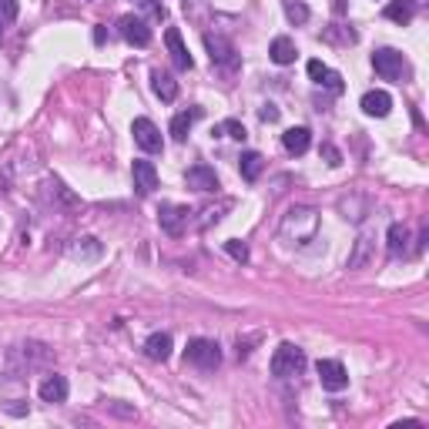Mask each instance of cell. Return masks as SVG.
Instances as JSON below:
<instances>
[{"label":"cell","mask_w":429,"mask_h":429,"mask_svg":"<svg viewBox=\"0 0 429 429\" xmlns=\"http://www.w3.org/2000/svg\"><path fill=\"white\" fill-rule=\"evenodd\" d=\"M185 181H188V188H195V191H218V175L208 168V165H195V168H188Z\"/></svg>","instance_id":"11"},{"label":"cell","mask_w":429,"mask_h":429,"mask_svg":"<svg viewBox=\"0 0 429 429\" xmlns=\"http://www.w3.org/2000/svg\"><path fill=\"white\" fill-rule=\"evenodd\" d=\"M145 7H148V10H151V14H154V17H158V20L165 17V7H158L154 0H145Z\"/></svg>","instance_id":"32"},{"label":"cell","mask_w":429,"mask_h":429,"mask_svg":"<svg viewBox=\"0 0 429 429\" xmlns=\"http://www.w3.org/2000/svg\"><path fill=\"white\" fill-rule=\"evenodd\" d=\"M282 145H285L289 154H305L309 145H312V131L309 128H289L285 134H282Z\"/></svg>","instance_id":"15"},{"label":"cell","mask_w":429,"mask_h":429,"mask_svg":"<svg viewBox=\"0 0 429 429\" xmlns=\"http://www.w3.org/2000/svg\"><path fill=\"white\" fill-rule=\"evenodd\" d=\"M325 71H329V67H325V64H322V60H309V77H312V81H322V74H325Z\"/></svg>","instance_id":"29"},{"label":"cell","mask_w":429,"mask_h":429,"mask_svg":"<svg viewBox=\"0 0 429 429\" xmlns=\"http://www.w3.org/2000/svg\"><path fill=\"white\" fill-rule=\"evenodd\" d=\"M131 178H134L138 195H151V191L158 188V171H154V165L145 161V158H134V161H131Z\"/></svg>","instance_id":"8"},{"label":"cell","mask_w":429,"mask_h":429,"mask_svg":"<svg viewBox=\"0 0 429 429\" xmlns=\"http://www.w3.org/2000/svg\"><path fill=\"white\" fill-rule=\"evenodd\" d=\"M261 168H265V158H261L259 151H245L242 165H238V171H242L245 181H255V178L261 175Z\"/></svg>","instance_id":"20"},{"label":"cell","mask_w":429,"mask_h":429,"mask_svg":"<svg viewBox=\"0 0 429 429\" xmlns=\"http://www.w3.org/2000/svg\"><path fill=\"white\" fill-rule=\"evenodd\" d=\"M17 0H0V20H14L17 17Z\"/></svg>","instance_id":"27"},{"label":"cell","mask_w":429,"mask_h":429,"mask_svg":"<svg viewBox=\"0 0 429 429\" xmlns=\"http://www.w3.org/2000/svg\"><path fill=\"white\" fill-rule=\"evenodd\" d=\"M392 108V97L386 91H366L362 94V111L369 118H386Z\"/></svg>","instance_id":"13"},{"label":"cell","mask_w":429,"mask_h":429,"mask_svg":"<svg viewBox=\"0 0 429 429\" xmlns=\"http://www.w3.org/2000/svg\"><path fill=\"white\" fill-rule=\"evenodd\" d=\"M225 252L235 261H248V245L245 242H235V238H232V242H225Z\"/></svg>","instance_id":"25"},{"label":"cell","mask_w":429,"mask_h":429,"mask_svg":"<svg viewBox=\"0 0 429 429\" xmlns=\"http://www.w3.org/2000/svg\"><path fill=\"white\" fill-rule=\"evenodd\" d=\"M202 118V108H191V111H181L175 114V121H171V134H175V141H185L188 131H191V124Z\"/></svg>","instance_id":"19"},{"label":"cell","mask_w":429,"mask_h":429,"mask_svg":"<svg viewBox=\"0 0 429 429\" xmlns=\"http://www.w3.org/2000/svg\"><path fill=\"white\" fill-rule=\"evenodd\" d=\"M0 40H3V27H0Z\"/></svg>","instance_id":"33"},{"label":"cell","mask_w":429,"mask_h":429,"mask_svg":"<svg viewBox=\"0 0 429 429\" xmlns=\"http://www.w3.org/2000/svg\"><path fill=\"white\" fill-rule=\"evenodd\" d=\"M373 255V238L369 235H359V242H355V252L349 255V268H362L366 261Z\"/></svg>","instance_id":"22"},{"label":"cell","mask_w":429,"mask_h":429,"mask_svg":"<svg viewBox=\"0 0 429 429\" xmlns=\"http://www.w3.org/2000/svg\"><path fill=\"white\" fill-rule=\"evenodd\" d=\"M145 355L154 359V362H165V359L171 355V336L168 332H154V336H148V342H145Z\"/></svg>","instance_id":"16"},{"label":"cell","mask_w":429,"mask_h":429,"mask_svg":"<svg viewBox=\"0 0 429 429\" xmlns=\"http://www.w3.org/2000/svg\"><path fill=\"white\" fill-rule=\"evenodd\" d=\"M322 154L329 158V165H332V168H339V165H342V154H339L332 145H325V148H322Z\"/></svg>","instance_id":"30"},{"label":"cell","mask_w":429,"mask_h":429,"mask_svg":"<svg viewBox=\"0 0 429 429\" xmlns=\"http://www.w3.org/2000/svg\"><path fill=\"white\" fill-rule=\"evenodd\" d=\"M318 84H322V88H329V91H336V94H342V88H346V84H342V74H336V71H325Z\"/></svg>","instance_id":"26"},{"label":"cell","mask_w":429,"mask_h":429,"mask_svg":"<svg viewBox=\"0 0 429 429\" xmlns=\"http://www.w3.org/2000/svg\"><path fill=\"white\" fill-rule=\"evenodd\" d=\"M84 242H88V245H77L74 255H97V252H101V245L94 242V238H84Z\"/></svg>","instance_id":"28"},{"label":"cell","mask_w":429,"mask_h":429,"mask_svg":"<svg viewBox=\"0 0 429 429\" xmlns=\"http://www.w3.org/2000/svg\"><path fill=\"white\" fill-rule=\"evenodd\" d=\"M40 399H44V403H64V399H67V379H64V375H47V379H44V382H40Z\"/></svg>","instance_id":"14"},{"label":"cell","mask_w":429,"mask_h":429,"mask_svg":"<svg viewBox=\"0 0 429 429\" xmlns=\"http://www.w3.org/2000/svg\"><path fill=\"white\" fill-rule=\"evenodd\" d=\"M316 373H318L322 389H329V392H342L349 386V373H346V366L339 359H318Z\"/></svg>","instance_id":"4"},{"label":"cell","mask_w":429,"mask_h":429,"mask_svg":"<svg viewBox=\"0 0 429 429\" xmlns=\"http://www.w3.org/2000/svg\"><path fill=\"white\" fill-rule=\"evenodd\" d=\"M305 369V353H302L296 342H282L275 355H272V375H279V379H292V375H299Z\"/></svg>","instance_id":"1"},{"label":"cell","mask_w":429,"mask_h":429,"mask_svg":"<svg viewBox=\"0 0 429 429\" xmlns=\"http://www.w3.org/2000/svg\"><path fill=\"white\" fill-rule=\"evenodd\" d=\"M131 134H134V141H138L141 151H148V154L161 151V131H158V124H154L151 118H134Z\"/></svg>","instance_id":"6"},{"label":"cell","mask_w":429,"mask_h":429,"mask_svg":"<svg viewBox=\"0 0 429 429\" xmlns=\"http://www.w3.org/2000/svg\"><path fill=\"white\" fill-rule=\"evenodd\" d=\"M205 47H208L211 64H218L225 71H235V67H238V54H235V47H232L222 34H205Z\"/></svg>","instance_id":"5"},{"label":"cell","mask_w":429,"mask_h":429,"mask_svg":"<svg viewBox=\"0 0 429 429\" xmlns=\"http://www.w3.org/2000/svg\"><path fill=\"white\" fill-rule=\"evenodd\" d=\"M373 67H375V74L382 77V81H406V77H410V60L399 54V51H392V47L375 51Z\"/></svg>","instance_id":"2"},{"label":"cell","mask_w":429,"mask_h":429,"mask_svg":"<svg viewBox=\"0 0 429 429\" xmlns=\"http://www.w3.org/2000/svg\"><path fill=\"white\" fill-rule=\"evenodd\" d=\"M185 359L198 369H215L222 362V349H218L215 339H191L185 349Z\"/></svg>","instance_id":"3"},{"label":"cell","mask_w":429,"mask_h":429,"mask_svg":"<svg viewBox=\"0 0 429 429\" xmlns=\"http://www.w3.org/2000/svg\"><path fill=\"white\" fill-rule=\"evenodd\" d=\"M118 27H121V38L128 40V44H134V47H148L151 44V27L141 17L124 14V17L118 20Z\"/></svg>","instance_id":"7"},{"label":"cell","mask_w":429,"mask_h":429,"mask_svg":"<svg viewBox=\"0 0 429 429\" xmlns=\"http://www.w3.org/2000/svg\"><path fill=\"white\" fill-rule=\"evenodd\" d=\"M211 134H215V138H218V134H225V138H235V141H245V138H248L245 124H242V121H235V118L222 121V124H218V128L211 131Z\"/></svg>","instance_id":"23"},{"label":"cell","mask_w":429,"mask_h":429,"mask_svg":"<svg viewBox=\"0 0 429 429\" xmlns=\"http://www.w3.org/2000/svg\"><path fill=\"white\" fill-rule=\"evenodd\" d=\"M282 7H285V17L292 20V24H305L309 20V7L302 0H282Z\"/></svg>","instance_id":"24"},{"label":"cell","mask_w":429,"mask_h":429,"mask_svg":"<svg viewBox=\"0 0 429 429\" xmlns=\"http://www.w3.org/2000/svg\"><path fill=\"white\" fill-rule=\"evenodd\" d=\"M410 225H403V222H396V225H389V255H406L410 252Z\"/></svg>","instance_id":"17"},{"label":"cell","mask_w":429,"mask_h":429,"mask_svg":"<svg viewBox=\"0 0 429 429\" xmlns=\"http://www.w3.org/2000/svg\"><path fill=\"white\" fill-rule=\"evenodd\" d=\"M165 44H168L171 60H175L178 71H191V67H195V60H191V54H188V47H185V40H181V34H178V27H168V31H165Z\"/></svg>","instance_id":"10"},{"label":"cell","mask_w":429,"mask_h":429,"mask_svg":"<svg viewBox=\"0 0 429 429\" xmlns=\"http://www.w3.org/2000/svg\"><path fill=\"white\" fill-rule=\"evenodd\" d=\"M151 91L158 94L165 104H171L178 97V81L168 74V71H151Z\"/></svg>","instance_id":"12"},{"label":"cell","mask_w":429,"mask_h":429,"mask_svg":"<svg viewBox=\"0 0 429 429\" xmlns=\"http://www.w3.org/2000/svg\"><path fill=\"white\" fill-rule=\"evenodd\" d=\"M382 14H386V20H392V24H410L412 14H416V0H389Z\"/></svg>","instance_id":"18"},{"label":"cell","mask_w":429,"mask_h":429,"mask_svg":"<svg viewBox=\"0 0 429 429\" xmlns=\"http://www.w3.org/2000/svg\"><path fill=\"white\" fill-rule=\"evenodd\" d=\"M188 211L185 205H161V211H158V222H161V228L168 232V235H181L188 228Z\"/></svg>","instance_id":"9"},{"label":"cell","mask_w":429,"mask_h":429,"mask_svg":"<svg viewBox=\"0 0 429 429\" xmlns=\"http://www.w3.org/2000/svg\"><path fill=\"white\" fill-rule=\"evenodd\" d=\"M268 54H272V60H275V64H292L299 51H296V44H292L289 38H275V40H272V51H268Z\"/></svg>","instance_id":"21"},{"label":"cell","mask_w":429,"mask_h":429,"mask_svg":"<svg viewBox=\"0 0 429 429\" xmlns=\"http://www.w3.org/2000/svg\"><path fill=\"white\" fill-rule=\"evenodd\" d=\"M259 118L261 121H279V108H275V104H265L259 111Z\"/></svg>","instance_id":"31"}]
</instances>
